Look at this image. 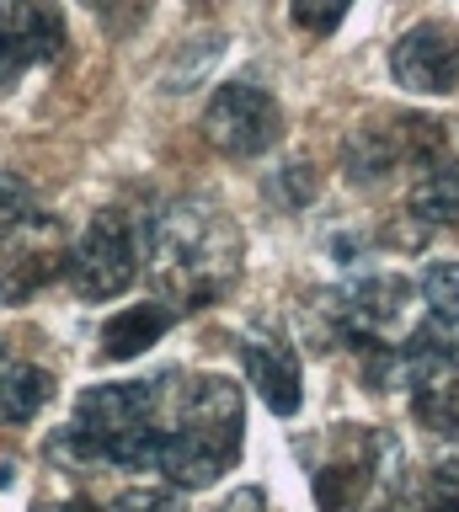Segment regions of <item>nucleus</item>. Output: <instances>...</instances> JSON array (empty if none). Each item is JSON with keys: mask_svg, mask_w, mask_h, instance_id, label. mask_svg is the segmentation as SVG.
Instances as JSON below:
<instances>
[{"mask_svg": "<svg viewBox=\"0 0 459 512\" xmlns=\"http://www.w3.org/2000/svg\"><path fill=\"white\" fill-rule=\"evenodd\" d=\"M139 251L155 283L187 310L214 304L241 267V235L209 198H177L161 214H150L139 224Z\"/></svg>", "mask_w": 459, "mask_h": 512, "instance_id": "1", "label": "nucleus"}, {"mask_svg": "<svg viewBox=\"0 0 459 512\" xmlns=\"http://www.w3.org/2000/svg\"><path fill=\"white\" fill-rule=\"evenodd\" d=\"M241 438H246L241 390L219 374H198L177 390V422L161 427L155 470H166L177 491H203L241 459Z\"/></svg>", "mask_w": 459, "mask_h": 512, "instance_id": "2", "label": "nucleus"}, {"mask_svg": "<svg viewBox=\"0 0 459 512\" xmlns=\"http://www.w3.org/2000/svg\"><path fill=\"white\" fill-rule=\"evenodd\" d=\"M70 283L81 299H118L139 278V224L123 208H107L86 224V235L70 251Z\"/></svg>", "mask_w": 459, "mask_h": 512, "instance_id": "3", "label": "nucleus"}, {"mask_svg": "<svg viewBox=\"0 0 459 512\" xmlns=\"http://www.w3.org/2000/svg\"><path fill=\"white\" fill-rule=\"evenodd\" d=\"M278 134H283V112H278L273 96L262 86H251V80H225V86L214 91L209 112H203V139L230 160L267 155L278 144Z\"/></svg>", "mask_w": 459, "mask_h": 512, "instance_id": "4", "label": "nucleus"}, {"mask_svg": "<svg viewBox=\"0 0 459 512\" xmlns=\"http://www.w3.org/2000/svg\"><path fill=\"white\" fill-rule=\"evenodd\" d=\"M65 272V224L49 214L0 230V304H27Z\"/></svg>", "mask_w": 459, "mask_h": 512, "instance_id": "5", "label": "nucleus"}, {"mask_svg": "<svg viewBox=\"0 0 459 512\" xmlns=\"http://www.w3.org/2000/svg\"><path fill=\"white\" fill-rule=\"evenodd\" d=\"M390 75L417 96H449L459 86V27L417 22L390 48Z\"/></svg>", "mask_w": 459, "mask_h": 512, "instance_id": "6", "label": "nucleus"}, {"mask_svg": "<svg viewBox=\"0 0 459 512\" xmlns=\"http://www.w3.org/2000/svg\"><path fill=\"white\" fill-rule=\"evenodd\" d=\"M406 299H411V283L401 278V272H369V278H358L342 299H331V304H337L342 336L353 347H363V342H385V331L401 320Z\"/></svg>", "mask_w": 459, "mask_h": 512, "instance_id": "7", "label": "nucleus"}, {"mask_svg": "<svg viewBox=\"0 0 459 512\" xmlns=\"http://www.w3.org/2000/svg\"><path fill=\"white\" fill-rule=\"evenodd\" d=\"M241 352H246V374H251V384H257L262 406L273 416H294L299 400H305V379H299L294 347L283 342L278 331H257V336H246Z\"/></svg>", "mask_w": 459, "mask_h": 512, "instance_id": "8", "label": "nucleus"}, {"mask_svg": "<svg viewBox=\"0 0 459 512\" xmlns=\"http://www.w3.org/2000/svg\"><path fill=\"white\" fill-rule=\"evenodd\" d=\"M395 379H406V390H438V384L459 379V331L449 320L427 315L417 331L406 336V347L395 352Z\"/></svg>", "mask_w": 459, "mask_h": 512, "instance_id": "9", "label": "nucleus"}, {"mask_svg": "<svg viewBox=\"0 0 459 512\" xmlns=\"http://www.w3.org/2000/svg\"><path fill=\"white\" fill-rule=\"evenodd\" d=\"M0 43L22 64H49L65 54V16L54 0H0Z\"/></svg>", "mask_w": 459, "mask_h": 512, "instance_id": "10", "label": "nucleus"}, {"mask_svg": "<svg viewBox=\"0 0 459 512\" xmlns=\"http://www.w3.org/2000/svg\"><path fill=\"white\" fill-rule=\"evenodd\" d=\"M177 326V310L171 304H129V310H118L113 320L102 326V358L107 363H129V358H139L145 347H155L161 336Z\"/></svg>", "mask_w": 459, "mask_h": 512, "instance_id": "11", "label": "nucleus"}, {"mask_svg": "<svg viewBox=\"0 0 459 512\" xmlns=\"http://www.w3.org/2000/svg\"><path fill=\"white\" fill-rule=\"evenodd\" d=\"M49 395H54V379L43 368L0 358V427H27L49 406Z\"/></svg>", "mask_w": 459, "mask_h": 512, "instance_id": "12", "label": "nucleus"}, {"mask_svg": "<svg viewBox=\"0 0 459 512\" xmlns=\"http://www.w3.org/2000/svg\"><path fill=\"white\" fill-rule=\"evenodd\" d=\"M374 480V464L363 459H331L310 475V491H315V507L321 512H358L363 491Z\"/></svg>", "mask_w": 459, "mask_h": 512, "instance_id": "13", "label": "nucleus"}, {"mask_svg": "<svg viewBox=\"0 0 459 512\" xmlns=\"http://www.w3.org/2000/svg\"><path fill=\"white\" fill-rule=\"evenodd\" d=\"M342 166L353 182H379L401 166V150H395V128H353L342 144Z\"/></svg>", "mask_w": 459, "mask_h": 512, "instance_id": "14", "label": "nucleus"}, {"mask_svg": "<svg viewBox=\"0 0 459 512\" xmlns=\"http://www.w3.org/2000/svg\"><path fill=\"white\" fill-rule=\"evenodd\" d=\"M411 214L422 224H449L459 230V166H438L411 187Z\"/></svg>", "mask_w": 459, "mask_h": 512, "instance_id": "15", "label": "nucleus"}, {"mask_svg": "<svg viewBox=\"0 0 459 512\" xmlns=\"http://www.w3.org/2000/svg\"><path fill=\"white\" fill-rule=\"evenodd\" d=\"M411 411L427 432L438 438H459V379L454 384H438V390H417L411 395Z\"/></svg>", "mask_w": 459, "mask_h": 512, "instance_id": "16", "label": "nucleus"}, {"mask_svg": "<svg viewBox=\"0 0 459 512\" xmlns=\"http://www.w3.org/2000/svg\"><path fill=\"white\" fill-rule=\"evenodd\" d=\"M422 299L427 310H433V320H449V326H459V262H433L422 272Z\"/></svg>", "mask_w": 459, "mask_h": 512, "instance_id": "17", "label": "nucleus"}, {"mask_svg": "<svg viewBox=\"0 0 459 512\" xmlns=\"http://www.w3.org/2000/svg\"><path fill=\"white\" fill-rule=\"evenodd\" d=\"M347 11H353V0H289L294 27L310 32V38H331L347 22Z\"/></svg>", "mask_w": 459, "mask_h": 512, "instance_id": "18", "label": "nucleus"}, {"mask_svg": "<svg viewBox=\"0 0 459 512\" xmlns=\"http://www.w3.org/2000/svg\"><path fill=\"white\" fill-rule=\"evenodd\" d=\"M33 214H38L33 187H27L17 171H0V230H17V224L33 219Z\"/></svg>", "mask_w": 459, "mask_h": 512, "instance_id": "19", "label": "nucleus"}, {"mask_svg": "<svg viewBox=\"0 0 459 512\" xmlns=\"http://www.w3.org/2000/svg\"><path fill=\"white\" fill-rule=\"evenodd\" d=\"M107 512H182V491L177 486H134V491H123Z\"/></svg>", "mask_w": 459, "mask_h": 512, "instance_id": "20", "label": "nucleus"}, {"mask_svg": "<svg viewBox=\"0 0 459 512\" xmlns=\"http://www.w3.org/2000/svg\"><path fill=\"white\" fill-rule=\"evenodd\" d=\"M267 198H278L283 208H299L315 198V171L310 166H283L278 182H267Z\"/></svg>", "mask_w": 459, "mask_h": 512, "instance_id": "21", "label": "nucleus"}, {"mask_svg": "<svg viewBox=\"0 0 459 512\" xmlns=\"http://www.w3.org/2000/svg\"><path fill=\"white\" fill-rule=\"evenodd\" d=\"M22 70H27V64H22L17 54H11V48H6V43H0V86H11V80H17Z\"/></svg>", "mask_w": 459, "mask_h": 512, "instance_id": "22", "label": "nucleus"}, {"mask_svg": "<svg viewBox=\"0 0 459 512\" xmlns=\"http://www.w3.org/2000/svg\"><path fill=\"white\" fill-rule=\"evenodd\" d=\"M225 512H262V491H251V486H246V491H235Z\"/></svg>", "mask_w": 459, "mask_h": 512, "instance_id": "23", "label": "nucleus"}, {"mask_svg": "<svg viewBox=\"0 0 459 512\" xmlns=\"http://www.w3.org/2000/svg\"><path fill=\"white\" fill-rule=\"evenodd\" d=\"M38 512H102L97 502H86V496H70V502H59V507H38Z\"/></svg>", "mask_w": 459, "mask_h": 512, "instance_id": "24", "label": "nucleus"}, {"mask_svg": "<svg viewBox=\"0 0 459 512\" xmlns=\"http://www.w3.org/2000/svg\"><path fill=\"white\" fill-rule=\"evenodd\" d=\"M422 512H459V491H443L438 502H427Z\"/></svg>", "mask_w": 459, "mask_h": 512, "instance_id": "25", "label": "nucleus"}, {"mask_svg": "<svg viewBox=\"0 0 459 512\" xmlns=\"http://www.w3.org/2000/svg\"><path fill=\"white\" fill-rule=\"evenodd\" d=\"M81 6H91V11H113L118 0H81Z\"/></svg>", "mask_w": 459, "mask_h": 512, "instance_id": "26", "label": "nucleus"}, {"mask_svg": "<svg viewBox=\"0 0 459 512\" xmlns=\"http://www.w3.org/2000/svg\"><path fill=\"white\" fill-rule=\"evenodd\" d=\"M6 480H11V464H0V486H6Z\"/></svg>", "mask_w": 459, "mask_h": 512, "instance_id": "27", "label": "nucleus"}, {"mask_svg": "<svg viewBox=\"0 0 459 512\" xmlns=\"http://www.w3.org/2000/svg\"><path fill=\"white\" fill-rule=\"evenodd\" d=\"M379 512H395V507H379Z\"/></svg>", "mask_w": 459, "mask_h": 512, "instance_id": "28", "label": "nucleus"}]
</instances>
